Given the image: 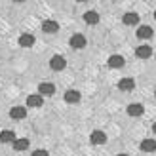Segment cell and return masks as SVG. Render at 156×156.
Returning a JSON list of instances; mask_svg holds the SVG:
<instances>
[{
	"instance_id": "cell-1",
	"label": "cell",
	"mask_w": 156,
	"mask_h": 156,
	"mask_svg": "<svg viewBox=\"0 0 156 156\" xmlns=\"http://www.w3.org/2000/svg\"><path fill=\"white\" fill-rule=\"evenodd\" d=\"M42 30H44L46 34H55L57 30H59V23L53 21V19H46L42 23Z\"/></svg>"
},
{
	"instance_id": "cell-2",
	"label": "cell",
	"mask_w": 156,
	"mask_h": 156,
	"mask_svg": "<svg viewBox=\"0 0 156 156\" xmlns=\"http://www.w3.org/2000/svg\"><path fill=\"white\" fill-rule=\"evenodd\" d=\"M65 65H67V61H65L63 55H53V57L50 59V67H51V71H63Z\"/></svg>"
},
{
	"instance_id": "cell-3",
	"label": "cell",
	"mask_w": 156,
	"mask_h": 156,
	"mask_svg": "<svg viewBox=\"0 0 156 156\" xmlns=\"http://www.w3.org/2000/svg\"><path fill=\"white\" fill-rule=\"evenodd\" d=\"M38 93H40V95L44 97H50V95H53V93H55V86H53L51 82H42L40 86H38Z\"/></svg>"
},
{
	"instance_id": "cell-4",
	"label": "cell",
	"mask_w": 156,
	"mask_h": 156,
	"mask_svg": "<svg viewBox=\"0 0 156 156\" xmlns=\"http://www.w3.org/2000/svg\"><path fill=\"white\" fill-rule=\"evenodd\" d=\"M90 141H91L93 145H105V143H107V133H105V131L95 129V131H91Z\"/></svg>"
},
{
	"instance_id": "cell-5",
	"label": "cell",
	"mask_w": 156,
	"mask_h": 156,
	"mask_svg": "<svg viewBox=\"0 0 156 156\" xmlns=\"http://www.w3.org/2000/svg\"><path fill=\"white\" fill-rule=\"evenodd\" d=\"M71 48H74V50L86 48V38H84V34H73L71 36Z\"/></svg>"
},
{
	"instance_id": "cell-6",
	"label": "cell",
	"mask_w": 156,
	"mask_h": 156,
	"mask_svg": "<svg viewBox=\"0 0 156 156\" xmlns=\"http://www.w3.org/2000/svg\"><path fill=\"white\" fill-rule=\"evenodd\" d=\"M133 88H135L133 78H122V80L118 82V90H122V91H131Z\"/></svg>"
},
{
	"instance_id": "cell-7",
	"label": "cell",
	"mask_w": 156,
	"mask_h": 156,
	"mask_svg": "<svg viewBox=\"0 0 156 156\" xmlns=\"http://www.w3.org/2000/svg\"><path fill=\"white\" fill-rule=\"evenodd\" d=\"M25 116H27V108H23V107H13L10 111V118L12 120H23Z\"/></svg>"
},
{
	"instance_id": "cell-8",
	"label": "cell",
	"mask_w": 156,
	"mask_h": 156,
	"mask_svg": "<svg viewBox=\"0 0 156 156\" xmlns=\"http://www.w3.org/2000/svg\"><path fill=\"white\" fill-rule=\"evenodd\" d=\"M42 103H44V99H42V95L40 93H33V95H29L27 97V107H42Z\"/></svg>"
},
{
	"instance_id": "cell-9",
	"label": "cell",
	"mask_w": 156,
	"mask_h": 156,
	"mask_svg": "<svg viewBox=\"0 0 156 156\" xmlns=\"http://www.w3.org/2000/svg\"><path fill=\"white\" fill-rule=\"evenodd\" d=\"M135 55L139 59H149L152 55V48H151V46H139V48L135 50Z\"/></svg>"
},
{
	"instance_id": "cell-10",
	"label": "cell",
	"mask_w": 156,
	"mask_h": 156,
	"mask_svg": "<svg viewBox=\"0 0 156 156\" xmlns=\"http://www.w3.org/2000/svg\"><path fill=\"white\" fill-rule=\"evenodd\" d=\"M139 149H141L143 152H154L156 151V141L154 139H145V141H141Z\"/></svg>"
},
{
	"instance_id": "cell-11",
	"label": "cell",
	"mask_w": 156,
	"mask_h": 156,
	"mask_svg": "<svg viewBox=\"0 0 156 156\" xmlns=\"http://www.w3.org/2000/svg\"><path fill=\"white\" fill-rule=\"evenodd\" d=\"M124 63H126V61H124L122 55H111L108 57V67L111 69H122Z\"/></svg>"
},
{
	"instance_id": "cell-12",
	"label": "cell",
	"mask_w": 156,
	"mask_h": 156,
	"mask_svg": "<svg viewBox=\"0 0 156 156\" xmlns=\"http://www.w3.org/2000/svg\"><path fill=\"white\" fill-rule=\"evenodd\" d=\"M84 21L88 23V25H97V23H99V13L93 12V10L86 12V13H84Z\"/></svg>"
},
{
	"instance_id": "cell-13",
	"label": "cell",
	"mask_w": 156,
	"mask_h": 156,
	"mask_svg": "<svg viewBox=\"0 0 156 156\" xmlns=\"http://www.w3.org/2000/svg\"><path fill=\"white\" fill-rule=\"evenodd\" d=\"M15 133L12 129H4V131H0V143H13L15 141Z\"/></svg>"
},
{
	"instance_id": "cell-14",
	"label": "cell",
	"mask_w": 156,
	"mask_h": 156,
	"mask_svg": "<svg viewBox=\"0 0 156 156\" xmlns=\"http://www.w3.org/2000/svg\"><path fill=\"white\" fill-rule=\"evenodd\" d=\"M17 42H19V46H23V48H30V46L34 44V36L33 34H21Z\"/></svg>"
},
{
	"instance_id": "cell-15",
	"label": "cell",
	"mask_w": 156,
	"mask_h": 156,
	"mask_svg": "<svg viewBox=\"0 0 156 156\" xmlns=\"http://www.w3.org/2000/svg\"><path fill=\"white\" fill-rule=\"evenodd\" d=\"M128 114H129V116H141V114H143V105H139V103L128 105Z\"/></svg>"
},
{
	"instance_id": "cell-16",
	"label": "cell",
	"mask_w": 156,
	"mask_h": 156,
	"mask_svg": "<svg viewBox=\"0 0 156 156\" xmlns=\"http://www.w3.org/2000/svg\"><path fill=\"white\" fill-rule=\"evenodd\" d=\"M65 101H67V103H78V101H80V93H78L76 90H67Z\"/></svg>"
},
{
	"instance_id": "cell-17",
	"label": "cell",
	"mask_w": 156,
	"mask_h": 156,
	"mask_svg": "<svg viewBox=\"0 0 156 156\" xmlns=\"http://www.w3.org/2000/svg\"><path fill=\"white\" fill-rule=\"evenodd\" d=\"M152 36V29L149 27V25H143V27H139L137 29V38H151Z\"/></svg>"
},
{
	"instance_id": "cell-18",
	"label": "cell",
	"mask_w": 156,
	"mask_h": 156,
	"mask_svg": "<svg viewBox=\"0 0 156 156\" xmlns=\"http://www.w3.org/2000/svg\"><path fill=\"white\" fill-rule=\"evenodd\" d=\"M124 23H126V25H137V23H139V15L135 12H128L126 15H124Z\"/></svg>"
},
{
	"instance_id": "cell-19",
	"label": "cell",
	"mask_w": 156,
	"mask_h": 156,
	"mask_svg": "<svg viewBox=\"0 0 156 156\" xmlns=\"http://www.w3.org/2000/svg\"><path fill=\"white\" fill-rule=\"evenodd\" d=\"M13 149L15 151H27L29 149V139H25V137H23V139H15V141H13Z\"/></svg>"
},
{
	"instance_id": "cell-20",
	"label": "cell",
	"mask_w": 156,
	"mask_h": 156,
	"mask_svg": "<svg viewBox=\"0 0 156 156\" xmlns=\"http://www.w3.org/2000/svg\"><path fill=\"white\" fill-rule=\"evenodd\" d=\"M33 156H50V154H48V151L38 149V151H34V152H33Z\"/></svg>"
},
{
	"instance_id": "cell-21",
	"label": "cell",
	"mask_w": 156,
	"mask_h": 156,
	"mask_svg": "<svg viewBox=\"0 0 156 156\" xmlns=\"http://www.w3.org/2000/svg\"><path fill=\"white\" fill-rule=\"evenodd\" d=\"M152 131H154V133H156V122H154V126H152Z\"/></svg>"
},
{
	"instance_id": "cell-22",
	"label": "cell",
	"mask_w": 156,
	"mask_h": 156,
	"mask_svg": "<svg viewBox=\"0 0 156 156\" xmlns=\"http://www.w3.org/2000/svg\"><path fill=\"white\" fill-rule=\"evenodd\" d=\"M116 156H129V154H116Z\"/></svg>"
},
{
	"instance_id": "cell-23",
	"label": "cell",
	"mask_w": 156,
	"mask_h": 156,
	"mask_svg": "<svg viewBox=\"0 0 156 156\" xmlns=\"http://www.w3.org/2000/svg\"><path fill=\"white\" fill-rule=\"evenodd\" d=\"M154 19H156V12H154Z\"/></svg>"
},
{
	"instance_id": "cell-24",
	"label": "cell",
	"mask_w": 156,
	"mask_h": 156,
	"mask_svg": "<svg viewBox=\"0 0 156 156\" xmlns=\"http://www.w3.org/2000/svg\"><path fill=\"white\" fill-rule=\"evenodd\" d=\"M154 95H156V91H154Z\"/></svg>"
}]
</instances>
